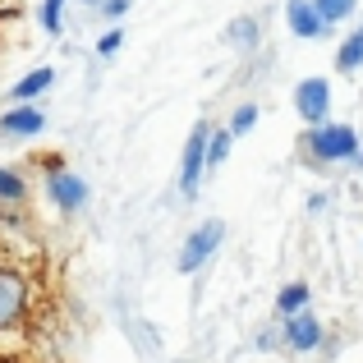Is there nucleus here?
<instances>
[{
    "instance_id": "nucleus-8",
    "label": "nucleus",
    "mask_w": 363,
    "mask_h": 363,
    "mask_svg": "<svg viewBox=\"0 0 363 363\" xmlns=\"http://www.w3.org/2000/svg\"><path fill=\"white\" fill-rule=\"evenodd\" d=\"M0 133L5 138H37V133H46V116L37 101H14V106L0 116Z\"/></svg>"
},
{
    "instance_id": "nucleus-14",
    "label": "nucleus",
    "mask_w": 363,
    "mask_h": 363,
    "mask_svg": "<svg viewBox=\"0 0 363 363\" xmlns=\"http://www.w3.org/2000/svg\"><path fill=\"white\" fill-rule=\"evenodd\" d=\"M336 69H340V74H354V69H363V23H359L354 33H350L345 42L336 46Z\"/></svg>"
},
{
    "instance_id": "nucleus-20",
    "label": "nucleus",
    "mask_w": 363,
    "mask_h": 363,
    "mask_svg": "<svg viewBox=\"0 0 363 363\" xmlns=\"http://www.w3.org/2000/svg\"><path fill=\"white\" fill-rule=\"evenodd\" d=\"M253 345L262 350V354H272V350H285V331H281V327H257Z\"/></svg>"
},
{
    "instance_id": "nucleus-12",
    "label": "nucleus",
    "mask_w": 363,
    "mask_h": 363,
    "mask_svg": "<svg viewBox=\"0 0 363 363\" xmlns=\"http://www.w3.org/2000/svg\"><path fill=\"white\" fill-rule=\"evenodd\" d=\"M0 207H28V179L14 166H0Z\"/></svg>"
},
{
    "instance_id": "nucleus-5",
    "label": "nucleus",
    "mask_w": 363,
    "mask_h": 363,
    "mask_svg": "<svg viewBox=\"0 0 363 363\" xmlns=\"http://www.w3.org/2000/svg\"><path fill=\"white\" fill-rule=\"evenodd\" d=\"M207 133H212V124H194V133H189L184 143V157H179V194L194 203L198 189H203V170H207Z\"/></svg>"
},
{
    "instance_id": "nucleus-6",
    "label": "nucleus",
    "mask_w": 363,
    "mask_h": 363,
    "mask_svg": "<svg viewBox=\"0 0 363 363\" xmlns=\"http://www.w3.org/2000/svg\"><path fill=\"white\" fill-rule=\"evenodd\" d=\"M294 111H299V120L308 124H327L331 120V83L327 79H299V88H294Z\"/></svg>"
},
{
    "instance_id": "nucleus-22",
    "label": "nucleus",
    "mask_w": 363,
    "mask_h": 363,
    "mask_svg": "<svg viewBox=\"0 0 363 363\" xmlns=\"http://www.w3.org/2000/svg\"><path fill=\"white\" fill-rule=\"evenodd\" d=\"M79 5H88V9H101V0H79Z\"/></svg>"
},
{
    "instance_id": "nucleus-23",
    "label": "nucleus",
    "mask_w": 363,
    "mask_h": 363,
    "mask_svg": "<svg viewBox=\"0 0 363 363\" xmlns=\"http://www.w3.org/2000/svg\"><path fill=\"white\" fill-rule=\"evenodd\" d=\"M354 166H359V170H363V152H359V157H354Z\"/></svg>"
},
{
    "instance_id": "nucleus-4",
    "label": "nucleus",
    "mask_w": 363,
    "mask_h": 363,
    "mask_svg": "<svg viewBox=\"0 0 363 363\" xmlns=\"http://www.w3.org/2000/svg\"><path fill=\"white\" fill-rule=\"evenodd\" d=\"M221 244H225V221H203V225H194V230H189V240L179 244L175 267H179L184 276L203 272V267L216 257V248H221Z\"/></svg>"
},
{
    "instance_id": "nucleus-11",
    "label": "nucleus",
    "mask_w": 363,
    "mask_h": 363,
    "mask_svg": "<svg viewBox=\"0 0 363 363\" xmlns=\"http://www.w3.org/2000/svg\"><path fill=\"white\" fill-rule=\"evenodd\" d=\"M51 83H55V69L51 65H37V69H28L23 79L9 88V101H37L42 92H51Z\"/></svg>"
},
{
    "instance_id": "nucleus-15",
    "label": "nucleus",
    "mask_w": 363,
    "mask_h": 363,
    "mask_svg": "<svg viewBox=\"0 0 363 363\" xmlns=\"http://www.w3.org/2000/svg\"><path fill=\"white\" fill-rule=\"evenodd\" d=\"M235 147V133L225 129V124H212V133H207V170L225 166V157H230Z\"/></svg>"
},
{
    "instance_id": "nucleus-10",
    "label": "nucleus",
    "mask_w": 363,
    "mask_h": 363,
    "mask_svg": "<svg viewBox=\"0 0 363 363\" xmlns=\"http://www.w3.org/2000/svg\"><path fill=\"white\" fill-rule=\"evenodd\" d=\"M257 42H262V23H257L253 14H240V18H230V23H225V46H230V51L248 55Z\"/></svg>"
},
{
    "instance_id": "nucleus-19",
    "label": "nucleus",
    "mask_w": 363,
    "mask_h": 363,
    "mask_svg": "<svg viewBox=\"0 0 363 363\" xmlns=\"http://www.w3.org/2000/svg\"><path fill=\"white\" fill-rule=\"evenodd\" d=\"M120 46H124V28H120V23H111L106 33L97 37V60H116Z\"/></svg>"
},
{
    "instance_id": "nucleus-13",
    "label": "nucleus",
    "mask_w": 363,
    "mask_h": 363,
    "mask_svg": "<svg viewBox=\"0 0 363 363\" xmlns=\"http://www.w3.org/2000/svg\"><path fill=\"white\" fill-rule=\"evenodd\" d=\"M308 299H313L308 281H290L281 294H276V313H281V318H294V313H303V308H308Z\"/></svg>"
},
{
    "instance_id": "nucleus-21",
    "label": "nucleus",
    "mask_w": 363,
    "mask_h": 363,
    "mask_svg": "<svg viewBox=\"0 0 363 363\" xmlns=\"http://www.w3.org/2000/svg\"><path fill=\"white\" fill-rule=\"evenodd\" d=\"M129 9H133V0H101V9H97V14L106 18V23H120V18L129 14Z\"/></svg>"
},
{
    "instance_id": "nucleus-3",
    "label": "nucleus",
    "mask_w": 363,
    "mask_h": 363,
    "mask_svg": "<svg viewBox=\"0 0 363 363\" xmlns=\"http://www.w3.org/2000/svg\"><path fill=\"white\" fill-rule=\"evenodd\" d=\"M42 189H46V203H51L60 216H79L83 207H88V198H92L88 179H83L79 170L60 166V161H46V179H42Z\"/></svg>"
},
{
    "instance_id": "nucleus-17",
    "label": "nucleus",
    "mask_w": 363,
    "mask_h": 363,
    "mask_svg": "<svg viewBox=\"0 0 363 363\" xmlns=\"http://www.w3.org/2000/svg\"><path fill=\"white\" fill-rule=\"evenodd\" d=\"M313 5H318L322 23H327V28H336V23H345V18H354L359 0H313Z\"/></svg>"
},
{
    "instance_id": "nucleus-2",
    "label": "nucleus",
    "mask_w": 363,
    "mask_h": 363,
    "mask_svg": "<svg viewBox=\"0 0 363 363\" xmlns=\"http://www.w3.org/2000/svg\"><path fill=\"white\" fill-rule=\"evenodd\" d=\"M28 318H33V281L23 267L0 262V336L18 331Z\"/></svg>"
},
{
    "instance_id": "nucleus-24",
    "label": "nucleus",
    "mask_w": 363,
    "mask_h": 363,
    "mask_svg": "<svg viewBox=\"0 0 363 363\" xmlns=\"http://www.w3.org/2000/svg\"><path fill=\"white\" fill-rule=\"evenodd\" d=\"M0 363H9V359H0Z\"/></svg>"
},
{
    "instance_id": "nucleus-18",
    "label": "nucleus",
    "mask_w": 363,
    "mask_h": 363,
    "mask_svg": "<svg viewBox=\"0 0 363 363\" xmlns=\"http://www.w3.org/2000/svg\"><path fill=\"white\" fill-rule=\"evenodd\" d=\"M65 5H69V0H42V9H37V18H42V33H51V37L65 33Z\"/></svg>"
},
{
    "instance_id": "nucleus-7",
    "label": "nucleus",
    "mask_w": 363,
    "mask_h": 363,
    "mask_svg": "<svg viewBox=\"0 0 363 363\" xmlns=\"http://www.w3.org/2000/svg\"><path fill=\"white\" fill-rule=\"evenodd\" d=\"M281 331H285V350L290 354H318L322 340H327V327L313 318V308L294 313V318H281Z\"/></svg>"
},
{
    "instance_id": "nucleus-1",
    "label": "nucleus",
    "mask_w": 363,
    "mask_h": 363,
    "mask_svg": "<svg viewBox=\"0 0 363 363\" xmlns=\"http://www.w3.org/2000/svg\"><path fill=\"white\" fill-rule=\"evenodd\" d=\"M363 152V138L359 129H350V124H313L308 138H303V157H308V166H340V161H354Z\"/></svg>"
},
{
    "instance_id": "nucleus-16",
    "label": "nucleus",
    "mask_w": 363,
    "mask_h": 363,
    "mask_svg": "<svg viewBox=\"0 0 363 363\" xmlns=\"http://www.w3.org/2000/svg\"><path fill=\"white\" fill-rule=\"evenodd\" d=\"M257 116H262V106H257V101H240V106L230 111V120H225V129H230L235 138H244V133H253Z\"/></svg>"
},
{
    "instance_id": "nucleus-9",
    "label": "nucleus",
    "mask_w": 363,
    "mask_h": 363,
    "mask_svg": "<svg viewBox=\"0 0 363 363\" xmlns=\"http://www.w3.org/2000/svg\"><path fill=\"white\" fill-rule=\"evenodd\" d=\"M285 28H290L299 42H318V37L331 33V28L322 23V14H318L313 0H285Z\"/></svg>"
}]
</instances>
